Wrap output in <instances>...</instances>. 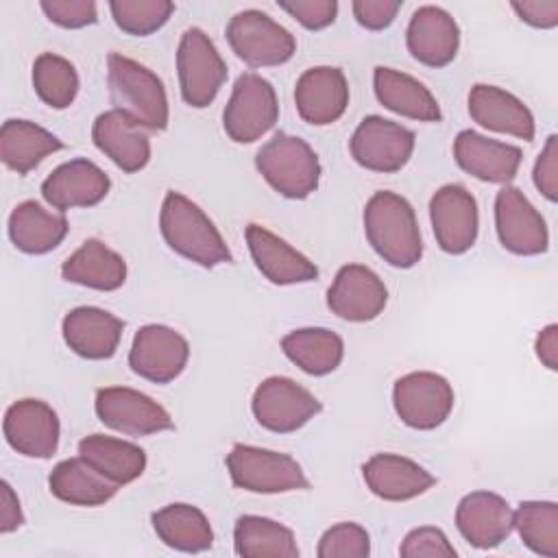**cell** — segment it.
Masks as SVG:
<instances>
[{
  "mask_svg": "<svg viewBox=\"0 0 558 558\" xmlns=\"http://www.w3.org/2000/svg\"><path fill=\"white\" fill-rule=\"evenodd\" d=\"M495 229L501 246L514 255L532 257L549 246L545 218L514 185H504L495 196Z\"/></svg>",
  "mask_w": 558,
  "mask_h": 558,
  "instance_id": "cell-13",
  "label": "cell"
},
{
  "mask_svg": "<svg viewBox=\"0 0 558 558\" xmlns=\"http://www.w3.org/2000/svg\"><path fill=\"white\" fill-rule=\"evenodd\" d=\"M373 87L377 100L410 120L438 122L442 118L436 96L414 76L395 68L377 65L373 72Z\"/></svg>",
  "mask_w": 558,
  "mask_h": 558,
  "instance_id": "cell-28",
  "label": "cell"
},
{
  "mask_svg": "<svg viewBox=\"0 0 558 558\" xmlns=\"http://www.w3.org/2000/svg\"><path fill=\"white\" fill-rule=\"evenodd\" d=\"M255 168L281 196L301 201L316 192L320 161L314 148L290 133L272 135L255 155Z\"/></svg>",
  "mask_w": 558,
  "mask_h": 558,
  "instance_id": "cell-4",
  "label": "cell"
},
{
  "mask_svg": "<svg viewBox=\"0 0 558 558\" xmlns=\"http://www.w3.org/2000/svg\"><path fill=\"white\" fill-rule=\"evenodd\" d=\"M187 340L166 325L140 327L129 349L131 371L153 384H168L177 379L187 366Z\"/></svg>",
  "mask_w": 558,
  "mask_h": 558,
  "instance_id": "cell-15",
  "label": "cell"
},
{
  "mask_svg": "<svg viewBox=\"0 0 558 558\" xmlns=\"http://www.w3.org/2000/svg\"><path fill=\"white\" fill-rule=\"evenodd\" d=\"M456 403L451 384L432 371H414L395 381L392 405L403 425L412 429H436Z\"/></svg>",
  "mask_w": 558,
  "mask_h": 558,
  "instance_id": "cell-9",
  "label": "cell"
},
{
  "mask_svg": "<svg viewBox=\"0 0 558 558\" xmlns=\"http://www.w3.org/2000/svg\"><path fill=\"white\" fill-rule=\"evenodd\" d=\"M159 229L174 253L203 268H214L233 259L225 238L209 216L181 192L170 190L163 196Z\"/></svg>",
  "mask_w": 558,
  "mask_h": 558,
  "instance_id": "cell-2",
  "label": "cell"
},
{
  "mask_svg": "<svg viewBox=\"0 0 558 558\" xmlns=\"http://www.w3.org/2000/svg\"><path fill=\"white\" fill-rule=\"evenodd\" d=\"M286 357L303 373L320 377L333 373L344 357L342 338L325 327H303L281 338Z\"/></svg>",
  "mask_w": 558,
  "mask_h": 558,
  "instance_id": "cell-34",
  "label": "cell"
},
{
  "mask_svg": "<svg viewBox=\"0 0 558 558\" xmlns=\"http://www.w3.org/2000/svg\"><path fill=\"white\" fill-rule=\"evenodd\" d=\"M109 11L120 31L146 37L170 20L174 4L168 0H111Z\"/></svg>",
  "mask_w": 558,
  "mask_h": 558,
  "instance_id": "cell-39",
  "label": "cell"
},
{
  "mask_svg": "<svg viewBox=\"0 0 558 558\" xmlns=\"http://www.w3.org/2000/svg\"><path fill=\"white\" fill-rule=\"evenodd\" d=\"M277 118L279 102L275 87L255 72L240 74L222 111L227 135L238 144L257 142L275 126Z\"/></svg>",
  "mask_w": 558,
  "mask_h": 558,
  "instance_id": "cell-8",
  "label": "cell"
},
{
  "mask_svg": "<svg viewBox=\"0 0 558 558\" xmlns=\"http://www.w3.org/2000/svg\"><path fill=\"white\" fill-rule=\"evenodd\" d=\"M33 87L41 102L52 109H65L78 94L76 68L54 52H41L33 63Z\"/></svg>",
  "mask_w": 558,
  "mask_h": 558,
  "instance_id": "cell-38",
  "label": "cell"
},
{
  "mask_svg": "<svg viewBox=\"0 0 558 558\" xmlns=\"http://www.w3.org/2000/svg\"><path fill=\"white\" fill-rule=\"evenodd\" d=\"M534 349L543 366H547L549 371H556L558 368V325L543 327L536 336Z\"/></svg>",
  "mask_w": 558,
  "mask_h": 558,
  "instance_id": "cell-48",
  "label": "cell"
},
{
  "mask_svg": "<svg viewBox=\"0 0 558 558\" xmlns=\"http://www.w3.org/2000/svg\"><path fill=\"white\" fill-rule=\"evenodd\" d=\"M63 211H48L35 201H24L9 216V238L26 255H44L57 248L68 235Z\"/></svg>",
  "mask_w": 558,
  "mask_h": 558,
  "instance_id": "cell-30",
  "label": "cell"
},
{
  "mask_svg": "<svg viewBox=\"0 0 558 558\" xmlns=\"http://www.w3.org/2000/svg\"><path fill=\"white\" fill-rule=\"evenodd\" d=\"M405 44L410 54L429 68L449 65L460 48V26L440 7H418L408 24Z\"/></svg>",
  "mask_w": 558,
  "mask_h": 558,
  "instance_id": "cell-22",
  "label": "cell"
},
{
  "mask_svg": "<svg viewBox=\"0 0 558 558\" xmlns=\"http://www.w3.org/2000/svg\"><path fill=\"white\" fill-rule=\"evenodd\" d=\"M50 493L70 506H102L116 497L118 484L98 473L81 456L59 462L48 477Z\"/></svg>",
  "mask_w": 558,
  "mask_h": 558,
  "instance_id": "cell-31",
  "label": "cell"
},
{
  "mask_svg": "<svg viewBox=\"0 0 558 558\" xmlns=\"http://www.w3.org/2000/svg\"><path fill=\"white\" fill-rule=\"evenodd\" d=\"M316 554L320 558H366L371 554V536L362 525L342 521L320 536Z\"/></svg>",
  "mask_w": 558,
  "mask_h": 558,
  "instance_id": "cell-40",
  "label": "cell"
},
{
  "mask_svg": "<svg viewBox=\"0 0 558 558\" xmlns=\"http://www.w3.org/2000/svg\"><path fill=\"white\" fill-rule=\"evenodd\" d=\"M399 554L403 558H421V556L451 558V556H456V549L440 527L423 525V527H414L412 532L405 534V538L399 547Z\"/></svg>",
  "mask_w": 558,
  "mask_h": 558,
  "instance_id": "cell-41",
  "label": "cell"
},
{
  "mask_svg": "<svg viewBox=\"0 0 558 558\" xmlns=\"http://www.w3.org/2000/svg\"><path fill=\"white\" fill-rule=\"evenodd\" d=\"M257 270L275 286L307 283L318 277V268L301 251L262 225L251 222L244 231Z\"/></svg>",
  "mask_w": 558,
  "mask_h": 558,
  "instance_id": "cell-23",
  "label": "cell"
},
{
  "mask_svg": "<svg viewBox=\"0 0 558 558\" xmlns=\"http://www.w3.org/2000/svg\"><path fill=\"white\" fill-rule=\"evenodd\" d=\"M39 7L61 28H83L98 20V9L92 0H41Z\"/></svg>",
  "mask_w": 558,
  "mask_h": 558,
  "instance_id": "cell-42",
  "label": "cell"
},
{
  "mask_svg": "<svg viewBox=\"0 0 558 558\" xmlns=\"http://www.w3.org/2000/svg\"><path fill=\"white\" fill-rule=\"evenodd\" d=\"M453 159L471 177L484 183H510L521 166V148L464 129L453 140Z\"/></svg>",
  "mask_w": 558,
  "mask_h": 558,
  "instance_id": "cell-20",
  "label": "cell"
},
{
  "mask_svg": "<svg viewBox=\"0 0 558 558\" xmlns=\"http://www.w3.org/2000/svg\"><path fill=\"white\" fill-rule=\"evenodd\" d=\"M429 220L436 244L449 255L466 253L477 240V201L458 183H447L434 192L429 198Z\"/></svg>",
  "mask_w": 558,
  "mask_h": 558,
  "instance_id": "cell-14",
  "label": "cell"
},
{
  "mask_svg": "<svg viewBox=\"0 0 558 558\" xmlns=\"http://www.w3.org/2000/svg\"><path fill=\"white\" fill-rule=\"evenodd\" d=\"M368 490L384 501H408L427 493L436 477L418 462L399 453H375L362 464Z\"/></svg>",
  "mask_w": 558,
  "mask_h": 558,
  "instance_id": "cell-26",
  "label": "cell"
},
{
  "mask_svg": "<svg viewBox=\"0 0 558 558\" xmlns=\"http://www.w3.org/2000/svg\"><path fill=\"white\" fill-rule=\"evenodd\" d=\"M456 527L469 545L493 549L514 530V510L497 493L473 490L456 508Z\"/></svg>",
  "mask_w": 558,
  "mask_h": 558,
  "instance_id": "cell-18",
  "label": "cell"
},
{
  "mask_svg": "<svg viewBox=\"0 0 558 558\" xmlns=\"http://www.w3.org/2000/svg\"><path fill=\"white\" fill-rule=\"evenodd\" d=\"M78 456L118 486L135 482L146 469V453L142 447L105 434L85 436L78 442Z\"/></svg>",
  "mask_w": 558,
  "mask_h": 558,
  "instance_id": "cell-32",
  "label": "cell"
},
{
  "mask_svg": "<svg viewBox=\"0 0 558 558\" xmlns=\"http://www.w3.org/2000/svg\"><path fill=\"white\" fill-rule=\"evenodd\" d=\"M351 9L360 26L368 31H384L395 22L397 13L401 11V2L399 0H355Z\"/></svg>",
  "mask_w": 558,
  "mask_h": 558,
  "instance_id": "cell-45",
  "label": "cell"
},
{
  "mask_svg": "<svg viewBox=\"0 0 558 558\" xmlns=\"http://www.w3.org/2000/svg\"><path fill=\"white\" fill-rule=\"evenodd\" d=\"M177 72L181 98L194 109L214 102L227 81V63L209 35L196 26L187 28L177 48Z\"/></svg>",
  "mask_w": 558,
  "mask_h": 558,
  "instance_id": "cell-7",
  "label": "cell"
},
{
  "mask_svg": "<svg viewBox=\"0 0 558 558\" xmlns=\"http://www.w3.org/2000/svg\"><path fill=\"white\" fill-rule=\"evenodd\" d=\"M124 323L107 310L83 305L63 316L61 333L65 344L85 360H109L118 351Z\"/></svg>",
  "mask_w": 558,
  "mask_h": 558,
  "instance_id": "cell-25",
  "label": "cell"
},
{
  "mask_svg": "<svg viewBox=\"0 0 558 558\" xmlns=\"http://www.w3.org/2000/svg\"><path fill=\"white\" fill-rule=\"evenodd\" d=\"M512 11L521 22L534 28H554L558 26V0H530V2H512Z\"/></svg>",
  "mask_w": 558,
  "mask_h": 558,
  "instance_id": "cell-46",
  "label": "cell"
},
{
  "mask_svg": "<svg viewBox=\"0 0 558 558\" xmlns=\"http://www.w3.org/2000/svg\"><path fill=\"white\" fill-rule=\"evenodd\" d=\"M414 133L381 116H366L351 135L349 148L355 163L373 172H397L414 153Z\"/></svg>",
  "mask_w": 558,
  "mask_h": 558,
  "instance_id": "cell-12",
  "label": "cell"
},
{
  "mask_svg": "<svg viewBox=\"0 0 558 558\" xmlns=\"http://www.w3.org/2000/svg\"><path fill=\"white\" fill-rule=\"evenodd\" d=\"M536 190L549 201L556 203L558 198V137L549 135L532 172Z\"/></svg>",
  "mask_w": 558,
  "mask_h": 558,
  "instance_id": "cell-44",
  "label": "cell"
},
{
  "mask_svg": "<svg viewBox=\"0 0 558 558\" xmlns=\"http://www.w3.org/2000/svg\"><path fill=\"white\" fill-rule=\"evenodd\" d=\"M225 462L231 482L248 493L275 495L310 488L301 464L281 451L238 442L231 447Z\"/></svg>",
  "mask_w": 558,
  "mask_h": 558,
  "instance_id": "cell-5",
  "label": "cell"
},
{
  "mask_svg": "<svg viewBox=\"0 0 558 558\" xmlns=\"http://www.w3.org/2000/svg\"><path fill=\"white\" fill-rule=\"evenodd\" d=\"M107 83L113 109L126 113L142 129L163 131L168 126V96L161 78L144 63L120 52L107 57Z\"/></svg>",
  "mask_w": 558,
  "mask_h": 558,
  "instance_id": "cell-3",
  "label": "cell"
},
{
  "mask_svg": "<svg viewBox=\"0 0 558 558\" xmlns=\"http://www.w3.org/2000/svg\"><path fill=\"white\" fill-rule=\"evenodd\" d=\"M233 545H235V554L244 558H264V556L296 558L299 556V547L292 530L275 519L257 517V514H244L235 521Z\"/></svg>",
  "mask_w": 558,
  "mask_h": 558,
  "instance_id": "cell-36",
  "label": "cell"
},
{
  "mask_svg": "<svg viewBox=\"0 0 558 558\" xmlns=\"http://www.w3.org/2000/svg\"><path fill=\"white\" fill-rule=\"evenodd\" d=\"M153 527L163 545L185 554L207 551L214 545V530L196 506L168 504L153 512Z\"/></svg>",
  "mask_w": 558,
  "mask_h": 558,
  "instance_id": "cell-35",
  "label": "cell"
},
{
  "mask_svg": "<svg viewBox=\"0 0 558 558\" xmlns=\"http://www.w3.org/2000/svg\"><path fill=\"white\" fill-rule=\"evenodd\" d=\"M94 410L102 425L126 436H150L174 427V421L163 405L126 386L100 388L94 399Z\"/></svg>",
  "mask_w": 558,
  "mask_h": 558,
  "instance_id": "cell-11",
  "label": "cell"
},
{
  "mask_svg": "<svg viewBox=\"0 0 558 558\" xmlns=\"http://www.w3.org/2000/svg\"><path fill=\"white\" fill-rule=\"evenodd\" d=\"M388 303V290L379 275L362 264H347L336 272L327 290V307L342 320L368 323Z\"/></svg>",
  "mask_w": 558,
  "mask_h": 558,
  "instance_id": "cell-17",
  "label": "cell"
},
{
  "mask_svg": "<svg viewBox=\"0 0 558 558\" xmlns=\"http://www.w3.org/2000/svg\"><path fill=\"white\" fill-rule=\"evenodd\" d=\"M279 9H283L290 17H294L301 26L310 31H320L333 24L338 15V2L336 0H292V2H279Z\"/></svg>",
  "mask_w": 558,
  "mask_h": 558,
  "instance_id": "cell-43",
  "label": "cell"
},
{
  "mask_svg": "<svg viewBox=\"0 0 558 558\" xmlns=\"http://www.w3.org/2000/svg\"><path fill=\"white\" fill-rule=\"evenodd\" d=\"M469 116L488 131L506 133L523 142H532L536 133L534 116L527 105L497 85L477 83L471 87Z\"/></svg>",
  "mask_w": 558,
  "mask_h": 558,
  "instance_id": "cell-24",
  "label": "cell"
},
{
  "mask_svg": "<svg viewBox=\"0 0 558 558\" xmlns=\"http://www.w3.org/2000/svg\"><path fill=\"white\" fill-rule=\"evenodd\" d=\"M251 410L264 429L290 434L310 423L323 410V403L294 379L275 375L255 388Z\"/></svg>",
  "mask_w": 558,
  "mask_h": 558,
  "instance_id": "cell-10",
  "label": "cell"
},
{
  "mask_svg": "<svg viewBox=\"0 0 558 558\" xmlns=\"http://www.w3.org/2000/svg\"><path fill=\"white\" fill-rule=\"evenodd\" d=\"M299 116L314 126H325L342 118L349 105V83L340 68L316 65L305 70L294 85Z\"/></svg>",
  "mask_w": 558,
  "mask_h": 558,
  "instance_id": "cell-19",
  "label": "cell"
},
{
  "mask_svg": "<svg viewBox=\"0 0 558 558\" xmlns=\"http://www.w3.org/2000/svg\"><path fill=\"white\" fill-rule=\"evenodd\" d=\"M24 523L20 499L9 482L0 484V532H15Z\"/></svg>",
  "mask_w": 558,
  "mask_h": 558,
  "instance_id": "cell-47",
  "label": "cell"
},
{
  "mask_svg": "<svg viewBox=\"0 0 558 558\" xmlns=\"http://www.w3.org/2000/svg\"><path fill=\"white\" fill-rule=\"evenodd\" d=\"M63 148V142L44 126L28 120H7L0 129V157L7 168L26 174L48 155Z\"/></svg>",
  "mask_w": 558,
  "mask_h": 558,
  "instance_id": "cell-33",
  "label": "cell"
},
{
  "mask_svg": "<svg viewBox=\"0 0 558 558\" xmlns=\"http://www.w3.org/2000/svg\"><path fill=\"white\" fill-rule=\"evenodd\" d=\"M111 181L89 159H70L57 166L41 183V196L59 211L94 207L109 194Z\"/></svg>",
  "mask_w": 558,
  "mask_h": 558,
  "instance_id": "cell-21",
  "label": "cell"
},
{
  "mask_svg": "<svg viewBox=\"0 0 558 558\" xmlns=\"http://www.w3.org/2000/svg\"><path fill=\"white\" fill-rule=\"evenodd\" d=\"M514 530L521 543L547 558H558V504L556 501H523L514 510Z\"/></svg>",
  "mask_w": 558,
  "mask_h": 558,
  "instance_id": "cell-37",
  "label": "cell"
},
{
  "mask_svg": "<svg viewBox=\"0 0 558 558\" xmlns=\"http://www.w3.org/2000/svg\"><path fill=\"white\" fill-rule=\"evenodd\" d=\"M364 233L373 251L395 268H412L421 262L423 240L412 205L390 192H375L364 205Z\"/></svg>",
  "mask_w": 558,
  "mask_h": 558,
  "instance_id": "cell-1",
  "label": "cell"
},
{
  "mask_svg": "<svg viewBox=\"0 0 558 558\" xmlns=\"http://www.w3.org/2000/svg\"><path fill=\"white\" fill-rule=\"evenodd\" d=\"M92 140L96 148L124 172H140L150 161V142L144 129L118 109L94 120Z\"/></svg>",
  "mask_w": 558,
  "mask_h": 558,
  "instance_id": "cell-27",
  "label": "cell"
},
{
  "mask_svg": "<svg viewBox=\"0 0 558 558\" xmlns=\"http://www.w3.org/2000/svg\"><path fill=\"white\" fill-rule=\"evenodd\" d=\"M61 277L68 283L111 292L124 286L126 262L105 242L89 238L61 264Z\"/></svg>",
  "mask_w": 558,
  "mask_h": 558,
  "instance_id": "cell-29",
  "label": "cell"
},
{
  "mask_svg": "<svg viewBox=\"0 0 558 558\" xmlns=\"http://www.w3.org/2000/svg\"><path fill=\"white\" fill-rule=\"evenodd\" d=\"M4 438L26 458H50L59 447L61 425L57 412L41 399H20L7 408Z\"/></svg>",
  "mask_w": 558,
  "mask_h": 558,
  "instance_id": "cell-16",
  "label": "cell"
},
{
  "mask_svg": "<svg viewBox=\"0 0 558 558\" xmlns=\"http://www.w3.org/2000/svg\"><path fill=\"white\" fill-rule=\"evenodd\" d=\"M225 33L231 50L251 68L281 65L296 52L294 35L257 9L235 13Z\"/></svg>",
  "mask_w": 558,
  "mask_h": 558,
  "instance_id": "cell-6",
  "label": "cell"
}]
</instances>
